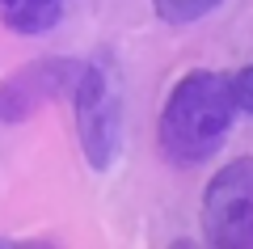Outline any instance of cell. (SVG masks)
<instances>
[{"label": "cell", "mask_w": 253, "mask_h": 249, "mask_svg": "<svg viewBox=\"0 0 253 249\" xmlns=\"http://www.w3.org/2000/svg\"><path fill=\"white\" fill-rule=\"evenodd\" d=\"M236 101L224 72H186L161 110V148L177 165H203L224 148Z\"/></svg>", "instance_id": "6da1fadb"}, {"label": "cell", "mask_w": 253, "mask_h": 249, "mask_svg": "<svg viewBox=\"0 0 253 249\" xmlns=\"http://www.w3.org/2000/svg\"><path fill=\"white\" fill-rule=\"evenodd\" d=\"M72 110L89 169H110L123 148V89L110 59L81 63L72 80Z\"/></svg>", "instance_id": "7a4b0ae2"}, {"label": "cell", "mask_w": 253, "mask_h": 249, "mask_svg": "<svg viewBox=\"0 0 253 249\" xmlns=\"http://www.w3.org/2000/svg\"><path fill=\"white\" fill-rule=\"evenodd\" d=\"M203 228L219 249H253V156H236L207 182Z\"/></svg>", "instance_id": "3957f363"}, {"label": "cell", "mask_w": 253, "mask_h": 249, "mask_svg": "<svg viewBox=\"0 0 253 249\" xmlns=\"http://www.w3.org/2000/svg\"><path fill=\"white\" fill-rule=\"evenodd\" d=\"M76 72H81L76 59H34L26 68H17L13 76H4L0 80V123L17 127L42 106L68 98Z\"/></svg>", "instance_id": "277c9868"}, {"label": "cell", "mask_w": 253, "mask_h": 249, "mask_svg": "<svg viewBox=\"0 0 253 249\" xmlns=\"http://www.w3.org/2000/svg\"><path fill=\"white\" fill-rule=\"evenodd\" d=\"M63 17V0H0V21L13 34H51Z\"/></svg>", "instance_id": "5b68a950"}, {"label": "cell", "mask_w": 253, "mask_h": 249, "mask_svg": "<svg viewBox=\"0 0 253 249\" xmlns=\"http://www.w3.org/2000/svg\"><path fill=\"white\" fill-rule=\"evenodd\" d=\"M224 0H152V9L161 21L169 26H190V21H203L207 13H215Z\"/></svg>", "instance_id": "8992f818"}, {"label": "cell", "mask_w": 253, "mask_h": 249, "mask_svg": "<svg viewBox=\"0 0 253 249\" xmlns=\"http://www.w3.org/2000/svg\"><path fill=\"white\" fill-rule=\"evenodd\" d=\"M228 89H232V101H236V110L253 114V63H249V68H241L236 76H228Z\"/></svg>", "instance_id": "52a82bcc"}]
</instances>
